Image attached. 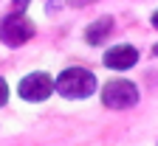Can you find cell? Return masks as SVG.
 <instances>
[{
    "label": "cell",
    "mask_w": 158,
    "mask_h": 146,
    "mask_svg": "<svg viewBox=\"0 0 158 146\" xmlns=\"http://www.w3.org/2000/svg\"><path fill=\"white\" fill-rule=\"evenodd\" d=\"M96 90H99V79H96V73L90 68L71 65V68H62V70L54 76V93L62 96L65 101L90 98Z\"/></svg>",
    "instance_id": "6da1fadb"
},
{
    "label": "cell",
    "mask_w": 158,
    "mask_h": 146,
    "mask_svg": "<svg viewBox=\"0 0 158 146\" xmlns=\"http://www.w3.org/2000/svg\"><path fill=\"white\" fill-rule=\"evenodd\" d=\"M37 37V26L31 23V17L26 11H9L0 17V42L6 48H23Z\"/></svg>",
    "instance_id": "7a4b0ae2"
},
{
    "label": "cell",
    "mask_w": 158,
    "mask_h": 146,
    "mask_svg": "<svg viewBox=\"0 0 158 146\" xmlns=\"http://www.w3.org/2000/svg\"><path fill=\"white\" fill-rule=\"evenodd\" d=\"M99 98H102V104L107 110L122 112V110L138 107L141 90H138V85L130 81V79H110V81H105V85L99 87Z\"/></svg>",
    "instance_id": "3957f363"
},
{
    "label": "cell",
    "mask_w": 158,
    "mask_h": 146,
    "mask_svg": "<svg viewBox=\"0 0 158 146\" xmlns=\"http://www.w3.org/2000/svg\"><path fill=\"white\" fill-rule=\"evenodd\" d=\"M17 96L28 104H43L54 96V76L48 70H31L17 81Z\"/></svg>",
    "instance_id": "277c9868"
},
{
    "label": "cell",
    "mask_w": 158,
    "mask_h": 146,
    "mask_svg": "<svg viewBox=\"0 0 158 146\" xmlns=\"http://www.w3.org/2000/svg\"><path fill=\"white\" fill-rule=\"evenodd\" d=\"M138 59H141V53H138L135 45H130V42H116V45H110L102 53V65L107 70H113V73H124V70H130V68L138 65Z\"/></svg>",
    "instance_id": "5b68a950"
},
{
    "label": "cell",
    "mask_w": 158,
    "mask_h": 146,
    "mask_svg": "<svg viewBox=\"0 0 158 146\" xmlns=\"http://www.w3.org/2000/svg\"><path fill=\"white\" fill-rule=\"evenodd\" d=\"M113 28H116V20L113 17H99V20H93V23H88L85 26V42L88 45H105L107 42V37L113 34Z\"/></svg>",
    "instance_id": "8992f818"
},
{
    "label": "cell",
    "mask_w": 158,
    "mask_h": 146,
    "mask_svg": "<svg viewBox=\"0 0 158 146\" xmlns=\"http://www.w3.org/2000/svg\"><path fill=\"white\" fill-rule=\"evenodd\" d=\"M9 96H11V87H9V81L0 76V107H6V104H9Z\"/></svg>",
    "instance_id": "52a82bcc"
},
{
    "label": "cell",
    "mask_w": 158,
    "mask_h": 146,
    "mask_svg": "<svg viewBox=\"0 0 158 146\" xmlns=\"http://www.w3.org/2000/svg\"><path fill=\"white\" fill-rule=\"evenodd\" d=\"M68 6H73V9H85V6H90V3H96V0H65Z\"/></svg>",
    "instance_id": "ba28073f"
},
{
    "label": "cell",
    "mask_w": 158,
    "mask_h": 146,
    "mask_svg": "<svg viewBox=\"0 0 158 146\" xmlns=\"http://www.w3.org/2000/svg\"><path fill=\"white\" fill-rule=\"evenodd\" d=\"M11 3H14V9H20V11H26L31 0H11Z\"/></svg>",
    "instance_id": "9c48e42d"
},
{
    "label": "cell",
    "mask_w": 158,
    "mask_h": 146,
    "mask_svg": "<svg viewBox=\"0 0 158 146\" xmlns=\"http://www.w3.org/2000/svg\"><path fill=\"white\" fill-rule=\"evenodd\" d=\"M150 26H152V28H155V31H158V9H155V11H152V14H150Z\"/></svg>",
    "instance_id": "30bf717a"
},
{
    "label": "cell",
    "mask_w": 158,
    "mask_h": 146,
    "mask_svg": "<svg viewBox=\"0 0 158 146\" xmlns=\"http://www.w3.org/2000/svg\"><path fill=\"white\" fill-rule=\"evenodd\" d=\"M150 53H152V56H155V59H158V42H155V45H152V51H150Z\"/></svg>",
    "instance_id": "8fae6325"
}]
</instances>
